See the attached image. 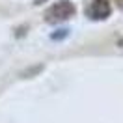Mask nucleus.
Masks as SVG:
<instances>
[{
    "label": "nucleus",
    "instance_id": "nucleus-1",
    "mask_svg": "<svg viewBox=\"0 0 123 123\" xmlns=\"http://www.w3.org/2000/svg\"><path fill=\"white\" fill-rule=\"evenodd\" d=\"M75 13H77V8H75V4L71 0H58L50 8H47L43 17H45V21L49 24H58V23H63V21L71 19V17H75Z\"/></svg>",
    "mask_w": 123,
    "mask_h": 123
},
{
    "label": "nucleus",
    "instance_id": "nucleus-2",
    "mask_svg": "<svg viewBox=\"0 0 123 123\" xmlns=\"http://www.w3.org/2000/svg\"><path fill=\"white\" fill-rule=\"evenodd\" d=\"M112 13L110 0H92L86 6V17L90 21H106Z\"/></svg>",
    "mask_w": 123,
    "mask_h": 123
},
{
    "label": "nucleus",
    "instance_id": "nucleus-3",
    "mask_svg": "<svg viewBox=\"0 0 123 123\" xmlns=\"http://www.w3.org/2000/svg\"><path fill=\"white\" fill-rule=\"evenodd\" d=\"M67 36H69V30H67V28H60V30H56V32L50 34V39H52V41H62V39H65Z\"/></svg>",
    "mask_w": 123,
    "mask_h": 123
},
{
    "label": "nucleus",
    "instance_id": "nucleus-4",
    "mask_svg": "<svg viewBox=\"0 0 123 123\" xmlns=\"http://www.w3.org/2000/svg\"><path fill=\"white\" fill-rule=\"evenodd\" d=\"M41 69H43V65H37V67H32L30 71H26V73H23V77H26V78H32V75H36V73H39Z\"/></svg>",
    "mask_w": 123,
    "mask_h": 123
},
{
    "label": "nucleus",
    "instance_id": "nucleus-5",
    "mask_svg": "<svg viewBox=\"0 0 123 123\" xmlns=\"http://www.w3.org/2000/svg\"><path fill=\"white\" fill-rule=\"evenodd\" d=\"M49 0H34V6H41V4H45Z\"/></svg>",
    "mask_w": 123,
    "mask_h": 123
},
{
    "label": "nucleus",
    "instance_id": "nucleus-6",
    "mask_svg": "<svg viewBox=\"0 0 123 123\" xmlns=\"http://www.w3.org/2000/svg\"><path fill=\"white\" fill-rule=\"evenodd\" d=\"M114 2H116V6H117V8L123 9V0H114Z\"/></svg>",
    "mask_w": 123,
    "mask_h": 123
},
{
    "label": "nucleus",
    "instance_id": "nucleus-7",
    "mask_svg": "<svg viewBox=\"0 0 123 123\" xmlns=\"http://www.w3.org/2000/svg\"><path fill=\"white\" fill-rule=\"evenodd\" d=\"M117 47H119V49H123V37L117 39Z\"/></svg>",
    "mask_w": 123,
    "mask_h": 123
}]
</instances>
